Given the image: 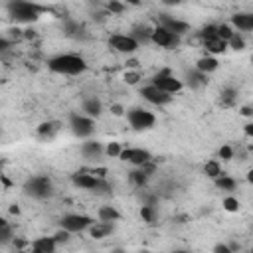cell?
I'll return each mask as SVG.
<instances>
[{"mask_svg": "<svg viewBox=\"0 0 253 253\" xmlns=\"http://www.w3.org/2000/svg\"><path fill=\"white\" fill-rule=\"evenodd\" d=\"M47 69L57 75H81L87 71V61L79 53H59L47 59Z\"/></svg>", "mask_w": 253, "mask_h": 253, "instance_id": "1", "label": "cell"}, {"mask_svg": "<svg viewBox=\"0 0 253 253\" xmlns=\"http://www.w3.org/2000/svg\"><path fill=\"white\" fill-rule=\"evenodd\" d=\"M6 10H8L10 18L16 24H32V22H38L40 16L43 12H47L45 6H40V4H36L32 0H8Z\"/></svg>", "mask_w": 253, "mask_h": 253, "instance_id": "2", "label": "cell"}, {"mask_svg": "<svg viewBox=\"0 0 253 253\" xmlns=\"http://www.w3.org/2000/svg\"><path fill=\"white\" fill-rule=\"evenodd\" d=\"M71 184L79 190H89V192H107L111 190L109 182L97 174L91 172H75L71 174Z\"/></svg>", "mask_w": 253, "mask_h": 253, "instance_id": "3", "label": "cell"}, {"mask_svg": "<svg viewBox=\"0 0 253 253\" xmlns=\"http://www.w3.org/2000/svg\"><path fill=\"white\" fill-rule=\"evenodd\" d=\"M24 190H26L28 196H32L36 200H45L53 194V184L45 174H36V176L26 180Z\"/></svg>", "mask_w": 253, "mask_h": 253, "instance_id": "4", "label": "cell"}, {"mask_svg": "<svg viewBox=\"0 0 253 253\" xmlns=\"http://www.w3.org/2000/svg\"><path fill=\"white\" fill-rule=\"evenodd\" d=\"M125 115H126V121H128L132 130H150L156 125L154 113H150V111H146L142 107H132Z\"/></svg>", "mask_w": 253, "mask_h": 253, "instance_id": "5", "label": "cell"}, {"mask_svg": "<svg viewBox=\"0 0 253 253\" xmlns=\"http://www.w3.org/2000/svg\"><path fill=\"white\" fill-rule=\"evenodd\" d=\"M69 130L73 132V136L77 138H91L93 132H95V119L83 115L81 111L79 113H71L69 115Z\"/></svg>", "mask_w": 253, "mask_h": 253, "instance_id": "6", "label": "cell"}, {"mask_svg": "<svg viewBox=\"0 0 253 253\" xmlns=\"http://www.w3.org/2000/svg\"><path fill=\"white\" fill-rule=\"evenodd\" d=\"M150 83H152L154 87H158V89L170 93V95H176V93H180V91L184 89V81L178 79L170 69H162V71H158V73L150 79Z\"/></svg>", "mask_w": 253, "mask_h": 253, "instance_id": "7", "label": "cell"}, {"mask_svg": "<svg viewBox=\"0 0 253 253\" xmlns=\"http://www.w3.org/2000/svg\"><path fill=\"white\" fill-rule=\"evenodd\" d=\"M182 42V36H176L172 32H168L166 28L162 26H156L154 30H150V43L158 45V47H164V49H174L178 47Z\"/></svg>", "mask_w": 253, "mask_h": 253, "instance_id": "8", "label": "cell"}, {"mask_svg": "<svg viewBox=\"0 0 253 253\" xmlns=\"http://www.w3.org/2000/svg\"><path fill=\"white\" fill-rule=\"evenodd\" d=\"M93 223V219L85 213H65L61 219H59V225L63 229H67L69 233H81L85 231L89 225Z\"/></svg>", "mask_w": 253, "mask_h": 253, "instance_id": "9", "label": "cell"}, {"mask_svg": "<svg viewBox=\"0 0 253 253\" xmlns=\"http://www.w3.org/2000/svg\"><path fill=\"white\" fill-rule=\"evenodd\" d=\"M109 45L115 51L125 53V55H130V53H134L140 47L138 42L130 34H113V36H109Z\"/></svg>", "mask_w": 253, "mask_h": 253, "instance_id": "10", "label": "cell"}, {"mask_svg": "<svg viewBox=\"0 0 253 253\" xmlns=\"http://www.w3.org/2000/svg\"><path fill=\"white\" fill-rule=\"evenodd\" d=\"M140 95H142V99H144L146 103H150V105H154V107H166V105H170L172 99H174V95H170V93H166V91L154 87L152 83L146 85V87H142V89H140Z\"/></svg>", "mask_w": 253, "mask_h": 253, "instance_id": "11", "label": "cell"}, {"mask_svg": "<svg viewBox=\"0 0 253 253\" xmlns=\"http://www.w3.org/2000/svg\"><path fill=\"white\" fill-rule=\"evenodd\" d=\"M119 160L128 162L132 166H142V164H146V162H150L154 158L146 148H123L121 154H119Z\"/></svg>", "mask_w": 253, "mask_h": 253, "instance_id": "12", "label": "cell"}, {"mask_svg": "<svg viewBox=\"0 0 253 253\" xmlns=\"http://www.w3.org/2000/svg\"><path fill=\"white\" fill-rule=\"evenodd\" d=\"M158 26L166 28L168 32H172L176 36H184V34L190 32V24L188 22H182V20H178L174 16H168V14H160V24Z\"/></svg>", "mask_w": 253, "mask_h": 253, "instance_id": "13", "label": "cell"}, {"mask_svg": "<svg viewBox=\"0 0 253 253\" xmlns=\"http://www.w3.org/2000/svg\"><path fill=\"white\" fill-rule=\"evenodd\" d=\"M103 142L99 140H93V138H85V142H81L79 150L83 154V158H89V160H97L103 156Z\"/></svg>", "mask_w": 253, "mask_h": 253, "instance_id": "14", "label": "cell"}, {"mask_svg": "<svg viewBox=\"0 0 253 253\" xmlns=\"http://www.w3.org/2000/svg\"><path fill=\"white\" fill-rule=\"evenodd\" d=\"M81 113L91 117V119H99L103 115V103L97 97H85L81 103Z\"/></svg>", "mask_w": 253, "mask_h": 253, "instance_id": "15", "label": "cell"}, {"mask_svg": "<svg viewBox=\"0 0 253 253\" xmlns=\"http://www.w3.org/2000/svg\"><path fill=\"white\" fill-rule=\"evenodd\" d=\"M89 235L93 237V239H105L107 235H111L113 233V229H115V223L113 221H93L89 227Z\"/></svg>", "mask_w": 253, "mask_h": 253, "instance_id": "16", "label": "cell"}, {"mask_svg": "<svg viewBox=\"0 0 253 253\" xmlns=\"http://www.w3.org/2000/svg\"><path fill=\"white\" fill-rule=\"evenodd\" d=\"M231 28L239 32H251L253 30V14L249 12H237L231 16Z\"/></svg>", "mask_w": 253, "mask_h": 253, "instance_id": "17", "label": "cell"}, {"mask_svg": "<svg viewBox=\"0 0 253 253\" xmlns=\"http://www.w3.org/2000/svg\"><path fill=\"white\" fill-rule=\"evenodd\" d=\"M55 247H57V243H55L53 235L51 237H38V239H34L30 243V249L34 253H53Z\"/></svg>", "mask_w": 253, "mask_h": 253, "instance_id": "18", "label": "cell"}, {"mask_svg": "<svg viewBox=\"0 0 253 253\" xmlns=\"http://www.w3.org/2000/svg\"><path fill=\"white\" fill-rule=\"evenodd\" d=\"M208 75L204 73V71H200V69H192V71H188V75H186V85L190 87V89H202V87H206L208 85Z\"/></svg>", "mask_w": 253, "mask_h": 253, "instance_id": "19", "label": "cell"}, {"mask_svg": "<svg viewBox=\"0 0 253 253\" xmlns=\"http://www.w3.org/2000/svg\"><path fill=\"white\" fill-rule=\"evenodd\" d=\"M204 47L210 55H219V53H225L227 51V42H223L221 38H210V40H204Z\"/></svg>", "mask_w": 253, "mask_h": 253, "instance_id": "20", "label": "cell"}, {"mask_svg": "<svg viewBox=\"0 0 253 253\" xmlns=\"http://www.w3.org/2000/svg\"><path fill=\"white\" fill-rule=\"evenodd\" d=\"M217 67H219V61H217V57L215 55H204V57H200L198 61H196V69H200V71H204L206 75H210V73H213V71H217Z\"/></svg>", "mask_w": 253, "mask_h": 253, "instance_id": "21", "label": "cell"}, {"mask_svg": "<svg viewBox=\"0 0 253 253\" xmlns=\"http://www.w3.org/2000/svg\"><path fill=\"white\" fill-rule=\"evenodd\" d=\"M59 128H61V123H57V121H45V123H42L40 126H38V136L40 138H53L57 132H59Z\"/></svg>", "mask_w": 253, "mask_h": 253, "instance_id": "22", "label": "cell"}, {"mask_svg": "<svg viewBox=\"0 0 253 253\" xmlns=\"http://www.w3.org/2000/svg\"><path fill=\"white\" fill-rule=\"evenodd\" d=\"M97 217L101 221H113V223H117L121 219V211L115 206H101L97 210Z\"/></svg>", "mask_w": 253, "mask_h": 253, "instance_id": "23", "label": "cell"}, {"mask_svg": "<svg viewBox=\"0 0 253 253\" xmlns=\"http://www.w3.org/2000/svg\"><path fill=\"white\" fill-rule=\"evenodd\" d=\"M213 184H215V188L221 190V192H233V190L237 188V180L231 178V176H227L225 172L219 174L217 178H213Z\"/></svg>", "mask_w": 253, "mask_h": 253, "instance_id": "24", "label": "cell"}, {"mask_svg": "<svg viewBox=\"0 0 253 253\" xmlns=\"http://www.w3.org/2000/svg\"><path fill=\"white\" fill-rule=\"evenodd\" d=\"M138 215L144 223L148 225H154L156 219H158V211H156V206H150V204H140V210H138Z\"/></svg>", "mask_w": 253, "mask_h": 253, "instance_id": "25", "label": "cell"}, {"mask_svg": "<svg viewBox=\"0 0 253 253\" xmlns=\"http://www.w3.org/2000/svg\"><path fill=\"white\" fill-rule=\"evenodd\" d=\"M128 182H130L134 188L142 190V188L148 184V176H146V174H144V172H142V170L136 166L134 170H130V172H128Z\"/></svg>", "mask_w": 253, "mask_h": 253, "instance_id": "26", "label": "cell"}, {"mask_svg": "<svg viewBox=\"0 0 253 253\" xmlns=\"http://www.w3.org/2000/svg\"><path fill=\"white\" fill-rule=\"evenodd\" d=\"M204 174L208 176V178H217L219 174H223V170H221V162L219 160H215V158H211V160H208L206 164H204Z\"/></svg>", "mask_w": 253, "mask_h": 253, "instance_id": "27", "label": "cell"}, {"mask_svg": "<svg viewBox=\"0 0 253 253\" xmlns=\"http://www.w3.org/2000/svg\"><path fill=\"white\" fill-rule=\"evenodd\" d=\"M235 101H237V89H233V87H223L221 93H219V103H221L223 107H231Z\"/></svg>", "mask_w": 253, "mask_h": 253, "instance_id": "28", "label": "cell"}, {"mask_svg": "<svg viewBox=\"0 0 253 253\" xmlns=\"http://www.w3.org/2000/svg\"><path fill=\"white\" fill-rule=\"evenodd\" d=\"M130 36L138 42V45H140V43H150V30H146V28L136 26V28L132 30V34H130Z\"/></svg>", "mask_w": 253, "mask_h": 253, "instance_id": "29", "label": "cell"}, {"mask_svg": "<svg viewBox=\"0 0 253 253\" xmlns=\"http://www.w3.org/2000/svg\"><path fill=\"white\" fill-rule=\"evenodd\" d=\"M227 47H231V49H235V51H243V49H245V40H243V36H241L239 32H233V36L227 40Z\"/></svg>", "mask_w": 253, "mask_h": 253, "instance_id": "30", "label": "cell"}, {"mask_svg": "<svg viewBox=\"0 0 253 253\" xmlns=\"http://www.w3.org/2000/svg\"><path fill=\"white\" fill-rule=\"evenodd\" d=\"M121 150H123L121 142H117V140H111V142H107V144H105V148H103V154H105V156H109V158H119Z\"/></svg>", "mask_w": 253, "mask_h": 253, "instance_id": "31", "label": "cell"}, {"mask_svg": "<svg viewBox=\"0 0 253 253\" xmlns=\"http://www.w3.org/2000/svg\"><path fill=\"white\" fill-rule=\"evenodd\" d=\"M123 79H125L126 85H136V83L142 79V73H140L138 69H126V71L123 73Z\"/></svg>", "mask_w": 253, "mask_h": 253, "instance_id": "32", "label": "cell"}, {"mask_svg": "<svg viewBox=\"0 0 253 253\" xmlns=\"http://www.w3.org/2000/svg\"><path fill=\"white\" fill-rule=\"evenodd\" d=\"M221 206H223V210H225V211H231V213L239 211V208H241L239 200H237V198H233V196H225V198H223V202H221Z\"/></svg>", "mask_w": 253, "mask_h": 253, "instance_id": "33", "label": "cell"}, {"mask_svg": "<svg viewBox=\"0 0 253 253\" xmlns=\"http://www.w3.org/2000/svg\"><path fill=\"white\" fill-rule=\"evenodd\" d=\"M215 30H217V38H221L223 42H227V40L233 36V32H235L229 24H217V26H215Z\"/></svg>", "mask_w": 253, "mask_h": 253, "instance_id": "34", "label": "cell"}, {"mask_svg": "<svg viewBox=\"0 0 253 253\" xmlns=\"http://www.w3.org/2000/svg\"><path fill=\"white\" fill-rule=\"evenodd\" d=\"M217 156L221 158V160H233V156H235V150H233V146L231 144H223V146H219V150H217Z\"/></svg>", "mask_w": 253, "mask_h": 253, "instance_id": "35", "label": "cell"}, {"mask_svg": "<svg viewBox=\"0 0 253 253\" xmlns=\"http://www.w3.org/2000/svg\"><path fill=\"white\" fill-rule=\"evenodd\" d=\"M215 36H217L215 24H208V26H204V28L200 30V38H202V42H204V40H210V38H215Z\"/></svg>", "mask_w": 253, "mask_h": 253, "instance_id": "36", "label": "cell"}, {"mask_svg": "<svg viewBox=\"0 0 253 253\" xmlns=\"http://www.w3.org/2000/svg\"><path fill=\"white\" fill-rule=\"evenodd\" d=\"M107 8H109L111 14H123V12L126 10V4L121 2V0H111V2L107 4Z\"/></svg>", "mask_w": 253, "mask_h": 253, "instance_id": "37", "label": "cell"}, {"mask_svg": "<svg viewBox=\"0 0 253 253\" xmlns=\"http://www.w3.org/2000/svg\"><path fill=\"white\" fill-rule=\"evenodd\" d=\"M12 239H14V233H12L10 225L0 227V245H8V243H12Z\"/></svg>", "mask_w": 253, "mask_h": 253, "instance_id": "38", "label": "cell"}, {"mask_svg": "<svg viewBox=\"0 0 253 253\" xmlns=\"http://www.w3.org/2000/svg\"><path fill=\"white\" fill-rule=\"evenodd\" d=\"M63 32H65L67 36H73V34L79 32V24L73 22V20H65V22H63Z\"/></svg>", "mask_w": 253, "mask_h": 253, "instance_id": "39", "label": "cell"}, {"mask_svg": "<svg viewBox=\"0 0 253 253\" xmlns=\"http://www.w3.org/2000/svg\"><path fill=\"white\" fill-rule=\"evenodd\" d=\"M69 237H71V233L67 231V229H57L55 233H53V239H55V243H67L69 241Z\"/></svg>", "mask_w": 253, "mask_h": 253, "instance_id": "40", "label": "cell"}, {"mask_svg": "<svg viewBox=\"0 0 253 253\" xmlns=\"http://www.w3.org/2000/svg\"><path fill=\"white\" fill-rule=\"evenodd\" d=\"M12 40H8V38H4V36H0V53H4V51H8L10 47H12Z\"/></svg>", "mask_w": 253, "mask_h": 253, "instance_id": "41", "label": "cell"}, {"mask_svg": "<svg viewBox=\"0 0 253 253\" xmlns=\"http://www.w3.org/2000/svg\"><path fill=\"white\" fill-rule=\"evenodd\" d=\"M213 253H231V249L225 243H217V245H213Z\"/></svg>", "mask_w": 253, "mask_h": 253, "instance_id": "42", "label": "cell"}, {"mask_svg": "<svg viewBox=\"0 0 253 253\" xmlns=\"http://www.w3.org/2000/svg\"><path fill=\"white\" fill-rule=\"evenodd\" d=\"M111 113H113L115 117H123V115H125V109H123L121 105L115 103V105H111Z\"/></svg>", "mask_w": 253, "mask_h": 253, "instance_id": "43", "label": "cell"}, {"mask_svg": "<svg viewBox=\"0 0 253 253\" xmlns=\"http://www.w3.org/2000/svg\"><path fill=\"white\" fill-rule=\"evenodd\" d=\"M160 4H164V6H168V8H174V6L184 4V0H160Z\"/></svg>", "mask_w": 253, "mask_h": 253, "instance_id": "44", "label": "cell"}, {"mask_svg": "<svg viewBox=\"0 0 253 253\" xmlns=\"http://www.w3.org/2000/svg\"><path fill=\"white\" fill-rule=\"evenodd\" d=\"M239 113H241V115H243V117H249V119H251V117H253V109H251V107H249V105H243V107H241V111H239Z\"/></svg>", "mask_w": 253, "mask_h": 253, "instance_id": "45", "label": "cell"}, {"mask_svg": "<svg viewBox=\"0 0 253 253\" xmlns=\"http://www.w3.org/2000/svg\"><path fill=\"white\" fill-rule=\"evenodd\" d=\"M243 130H245L247 136H253V123H245V128Z\"/></svg>", "mask_w": 253, "mask_h": 253, "instance_id": "46", "label": "cell"}, {"mask_svg": "<svg viewBox=\"0 0 253 253\" xmlns=\"http://www.w3.org/2000/svg\"><path fill=\"white\" fill-rule=\"evenodd\" d=\"M26 40H34L36 38V32H32V30H24V34H22Z\"/></svg>", "mask_w": 253, "mask_h": 253, "instance_id": "47", "label": "cell"}, {"mask_svg": "<svg viewBox=\"0 0 253 253\" xmlns=\"http://www.w3.org/2000/svg\"><path fill=\"white\" fill-rule=\"evenodd\" d=\"M121 2H125L126 6H140V0H121Z\"/></svg>", "mask_w": 253, "mask_h": 253, "instance_id": "48", "label": "cell"}, {"mask_svg": "<svg viewBox=\"0 0 253 253\" xmlns=\"http://www.w3.org/2000/svg\"><path fill=\"white\" fill-rule=\"evenodd\" d=\"M6 225H8V221H6V219L0 215V227H6Z\"/></svg>", "mask_w": 253, "mask_h": 253, "instance_id": "49", "label": "cell"}, {"mask_svg": "<svg viewBox=\"0 0 253 253\" xmlns=\"http://www.w3.org/2000/svg\"><path fill=\"white\" fill-rule=\"evenodd\" d=\"M10 211H12V213H18V211H20V208H18V206H12V208H10Z\"/></svg>", "mask_w": 253, "mask_h": 253, "instance_id": "50", "label": "cell"}]
</instances>
